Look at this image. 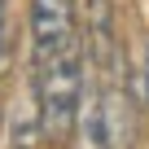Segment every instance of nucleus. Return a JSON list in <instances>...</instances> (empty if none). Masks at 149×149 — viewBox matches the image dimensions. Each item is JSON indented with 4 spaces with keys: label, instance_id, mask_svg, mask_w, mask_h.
<instances>
[{
    "label": "nucleus",
    "instance_id": "nucleus-1",
    "mask_svg": "<svg viewBox=\"0 0 149 149\" xmlns=\"http://www.w3.org/2000/svg\"><path fill=\"white\" fill-rule=\"evenodd\" d=\"M140 101H145V110H149V48H145V79H140Z\"/></svg>",
    "mask_w": 149,
    "mask_h": 149
},
{
    "label": "nucleus",
    "instance_id": "nucleus-2",
    "mask_svg": "<svg viewBox=\"0 0 149 149\" xmlns=\"http://www.w3.org/2000/svg\"><path fill=\"white\" fill-rule=\"evenodd\" d=\"M0 61H5V0H0Z\"/></svg>",
    "mask_w": 149,
    "mask_h": 149
}]
</instances>
